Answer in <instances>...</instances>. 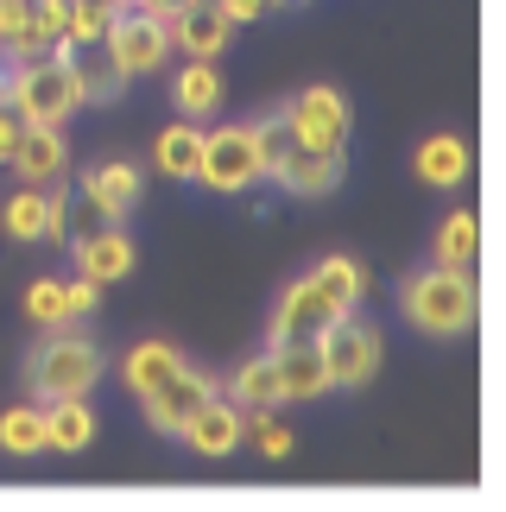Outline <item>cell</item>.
I'll return each mask as SVG.
<instances>
[{
  "label": "cell",
  "mask_w": 506,
  "mask_h": 512,
  "mask_svg": "<svg viewBox=\"0 0 506 512\" xmlns=\"http://www.w3.org/2000/svg\"><path fill=\"white\" fill-rule=\"evenodd\" d=\"M102 367H108V354L95 348L76 323L64 329H45V342L32 348V361H26V386L38 392V399H83V392L102 380Z\"/></svg>",
  "instance_id": "1"
},
{
  "label": "cell",
  "mask_w": 506,
  "mask_h": 512,
  "mask_svg": "<svg viewBox=\"0 0 506 512\" xmlns=\"http://www.w3.org/2000/svg\"><path fill=\"white\" fill-rule=\"evenodd\" d=\"M405 317H412L424 336H462L481 317V291L469 266H431L418 279H405Z\"/></svg>",
  "instance_id": "2"
},
{
  "label": "cell",
  "mask_w": 506,
  "mask_h": 512,
  "mask_svg": "<svg viewBox=\"0 0 506 512\" xmlns=\"http://www.w3.org/2000/svg\"><path fill=\"white\" fill-rule=\"evenodd\" d=\"M0 95H7V108H19V121H26V127H64L70 114L83 108V95H76L70 70L57 64V51H38V57L7 64Z\"/></svg>",
  "instance_id": "3"
},
{
  "label": "cell",
  "mask_w": 506,
  "mask_h": 512,
  "mask_svg": "<svg viewBox=\"0 0 506 512\" xmlns=\"http://www.w3.org/2000/svg\"><path fill=\"white\" fill-rule=\"evenodd\" d=\"M317 354H323V380L342 386V392H355V386H367L380 373V329L355 323V310H348V317H336L323 329Z\"/></svg>",
  "instance_id": "4"
},
{
  "label": "cell",
  "mask_w": 506,
  "mask_h": 512,
  "mask_svg": "<svg viewBox=\"0 0 506 512\" xmlns=\"http://www.w3.org/2000/svg\"><path fill=\"white\" fill-rule=\"evenodd\" d=\"M197 184L216 190V196H241L260 184V152H253V127H216L203 133V165H197Z\"/></svg>",
  "instance_id": "5"
},
{
  "label": "cell",
  "mask_w": 506,
  "mask_h": 512,
  "mask_svg": "<svg viewBox=\"0 0 506 512\" xmlns=\"http://www.w3.org/2000/svg\"><path fill=\"white\" fill-rule=\"evenodd\" d=\"M51 51H57V64L70 70V83H76V95H83V102H114V95L127 89L121 64H114L108 32H64Z\"/></svg>",
  "instance_id": "6"
},
{
  "label": "cell",
  "mask_w": 506,
  "mask_h": 512,
  "mask_svg": "<svg viewBox=\"0 0 506 512\" xmlns=\"http://www.w3.org/2000/svg\"><path fill=\"white\" fill-rule=\"evenodd\" d=\"M108 45H114V64H121V76L133 83V76H159L165 57H171V32L159 13H140V7H121L108 19Z\"/></svg>",
  "instance_id": "7"
},
{
  "label": "cell",
  "mask_w": 506,
  "mask_h": 512,
  "mask_svg": "<svg viewBox=\"0 0 506 512\" xmlns=\"http://www.w3.org/2000/svg\"><path fill=\"white\" fill-rule=\"evenodd\" d=\"M216 380L209 373H197V367H178V373H165L152 392H140V405H146V418H152V430H165V437H184V424L203 411V399H216Z\"/></svg>",
  "instance_id": "8"
},
{
  "label": "cell",
  "mask_w": 506,
  "mask_h": 512,
  "mask_svg": "<svg viewBox=\"0 0 506 512\" xmlns=\"http://www.w3.org/2000/svg\"><path fill=\"white\" fill-rule=\"evenodd\" d=\"M336 317H342V310L329 304V298H323V291L310 285V279H298V285H291L285 298H279V310H272V348L323 342V329L336 323Z\"/></svg>",
  "instance_id": "9"
},
{
  "label": "cell",
  "mask_w": 506,
  "mask_h": 512,
  "mask_svg": "<svg viewBox=\"0 0 506 512\" xmlns=\"http://www.w3.org/2000/svg\"><path fill=\"white\" fill-rule=\"evenodd\" d=\"M95 298H102V285L95 279H32V291H26V317L38 323V329H64V323H83L89 310H95Z\"/></svg>",
  "instance_id": "10"
},
{
  "label": "cell",
  "mask_w": 506,
  "mask_h": 512,
  "mask_svg": "<svg viewBox=\"0 0 506 512\" xmlns=\"http://www.w3.org/2000/svg\"><path fill=\"white\" fill-rule=\"evenodd\" d=\"M279 184L291 196H329L342 184V146H317V140H291V152L279 159Z\"/></svg>",
  "instance_id": "11"
},
{
  "label": "cell",
  "mask_w": 506,
  "mask_h": 512,
  "mask_svg": "<svg viewBox=\"0 0 506 512\" xmlns=\"http://www.w3.org/2000/svg\"><path fill=\"white\" fill-rule=\"evenodd\" d=\"M165 32H171V51H184V57H222L235 19H228L216 0H190V7H178L165 19Z\"/></svg>",
  "instance_id": "12"
},
{
  "label": "cell",
  "mask_w": 506,
  "mask_h": 512,
  "mask_svg": "<svg viewBox=\"0 0 506 512\" xmlns=\"http://www.w3.org/2000/svg\"><path fill=\"white\" fill-rule=\"evenodd\" d=\"M291 127H298V140H317V146H342L348 140V102L336 89H298L285 102Z\"/></svg>",
  "instance_id": "13"
},
{
  "label": "cell",
  "mask_w": 506,
  "mask_h": 512,
  "mask_svg": "<svg viewBox=\"0 0 506 512\" xmlns=\"http://www.w3.org/2000/svg\"><path fill=\"white\" fill-rule=\"evenodd\" d=\"M184 437H190V449L197 456H228V449H241L247 443V405H235V399H203V411L184 424Z\"/></svg>",
  "instance_id": "14"
},
{
  "label": "cell",
  "mask_w": 506,
  "mask_h": 512,
  "mask_svg": "<svg viewBox=\"0 0 506 512\" xmlns=\"http://www.w3.org/2000/svg\"><path fill=\"white\" fill-rule=\"evenodd\" d=\"M0 228L13 241H57V184H26L19 196H7Z\"/></svg>",
  "instance_id": "15"
},
{
  "label": "cell",
  "mask_w": 506,
  "mask_h": 512,
  "mask_svg": "<svg viewBox=\"0 0 506 512\" xmlns=\"http://www.w3.org/2000/svg\"><path fill=\"white\" fill-rule=\"evenodd\" d=\"M13 171L26 177V184H64V171H70L64 133L57 127H26V140H19V152H13Z\"/></svg>",
  "instance_id": "16"
},
{
  "label": "cell",
  "mask_w": 506,
  "mask_h": 512,
  "mask_svg": "<svg viewBox=\"0 0 506 512\" xmlns=\"http://www.w3.org/2000/svg\"><path fill=\"white\" fill-rule=\"evenodd\" d=\"M76 272L95 285H114V279H127L133 272V241L121 234V222H108L102 234H89L83 247H76Z\"/></svg>",
  "instance_id": "17"
},
{
  "label": "cell",
  "mask_w": 506,
  "mask_h": 512,
  "mask_svg": "<svg viewBox=\"0 0 506 512\" xmlns=\"http://www.w3.org/2000/svg\"><path fill=\"white\" fill-rule=\"evenodd\" d=\"M418 184H431V190H456L462 177H469V140H456V133H431V140L418 146Z\"/></svg>",
  "instance_id": "18"
},
{
  "label": "cell",
  "mask_w": 506,
  "mask_h": 512,
  "mask_svg": "<svg viewBox=\"0 0 506 512\" xmlns=\"http://www.w3.org/2000/svg\"><path fill=\"white\" fill-rule=\"evenodd\" d=\"M114 222V215L102 209V203H95V196L83 190V184H76V190H64V184H57V247H83L89 241V234H102Z\"/></svg>",
  "instance_id": "19"
},
{
  "label": "cell",
  "mask_w": 506,
  "mask_h": 512,
  "mask_svg": "<svg viewBox=\"0 0 506 512\" xmlns=\"http://www.w3.org/2000/svg\"><path fill=\"white\" fill-rule=\"evenodd\" d=\"M83 190L114 215V222H121V215H133V203H140V165H127V159L89 165V171H83Z\"/></svg>",
  "instance_id": "20"
},
{
  "label": "cell",
  "mask_w": 506,
  "mask_h": 512,
  "mask_svg": "<svg viewBox=\"0 0 506 512\" xmlns=\"http://www.w3.org/2000/svg\"><path fill=\"white\" fill-rule=\"evenodd\" d=\"M272 367H279V392H285V405H291V399H317V392H329L317 342H298V348H272Z\"/></svg>",
  "instance_id": "21"
},
{
  "label": "cell",
  "mask_w": 506,
  "mask_h": 512,
  "mask_svg": "<svg viewBox=\"0 0 506 512\" xmlns=\"http://www.w3.org/2000/svg\"><path fill=\"white\" fill-rule=\"evenodd\" d=\"M152 165L165 177H197L203 165V121H171L159 140H152Z\"/></svg>",
  "instance_id": "22"
},
{
  "label": "cell",
  "mask_w": 506,
  "mask_h": 512,
  "mask_svg": "<svg viewBox=\"0 0 506 512\" xmlns=\"http://www.w3.org/2000/svg\"><path fill=\"white\" fill-rule=\"evenodd\" d=\"M171 95H178V114H184V121H209V114L222 108V76H216V57H190Z\"/></svg>",
  "instance_id": "23"
},
{
  "label": "cell",
  "mask_w": 506,
  "mask_h": 512,
  "mask_svg": "<svg viewBox=\"0 0 506 512\" xmlns=\"http://www.w3.org/2000/svg\"><path fill=\"white\" fill-rule=\"evenodd\" d=\"M95 443V411L89 399H51L45 405V449H89Z\"/></svg>",
  "instance_id": "24"
},
{
  "label": "cell",
  "mask_w": 506,
  "mask_h": 512,
  "mask_svg": "<svg viewBox=\"0 0 506 512\" xmlns=\"http://www.w3.org/2000/svg\"><path fill=\"white\" fill-rule=\"evenodd\" d=\"M310 285H317L323 298H329V304H336L342 317H348V310H355V304L367 298V266H361V260H348V253H329V260H317Z\"/></svg>",
  "instance_id": "25"
},
{
  "label": "cell",
  "mask_w": 506,
  "mask_h": 512,
  "mask_svg": "<svg viewBox=\"0 0 506 512\" xmlns=\"http://www.w3.org/2000/svg\"><path fill=\"white\" fill-rule=\"evenodd\" d=\"M38 51H51V38L32 26V0H0V64H19Z\"/></svg>",
  "instance_id": "26"
},
{
  "label": "cell",
  "mask_w": 506,
  "mask_h": 512,
  "mask_svg": "<svg viewBox=\"0 0 506 512\" xmlns=\"http://www.w3.org/2000/svg\"><path fill=\"white\" fill-rule=\"evenodd\" d=\"M228 392H235V405L247 411H272V405H285V392H279V367H272V348L266 354H253V361L235 367V380H228Z\"/></svg>",
  "instance_id": "27"
},
{
  "label": "cell",
  "mask_w": 506,
  "mask_h": 512,
  "mask_svg": "<svg viewBox=\"0 0 506 512\" xmlns=\"http://www.w3.org/2000/svg\"><path fill=\"white\" fill-rule=\"evenodd\" d=\"M0 449L7 456H38L45 449V405H7L0 411Z\"/></svg>",
  "instance_id": "28"
},
{
  "label": "cell",
  "mask_w": 506,
  "mask_h": 512,
  "mask_svg": "<svg viewBox=\"0 0 506 512\" xmlns=\"http://www.w3.org/2000/svg\"><path fill=\"white\" fill-rule=\"evenodd\" d=\"M475 253H481V215L456 209L450 222L437 228V266H475Z\"/></svg>",
  "instance_id": "29"
},
{
  "label": "cell",
  "mask_w": 506,
  "mask_h": 512,
  "mask_svg": "<svg viewBox=\"0 0 506 512\" xmlns=\"http://www.w3.org/2000/svg\"><path fill=\"white\" fill-rule=\"evenodd\" d=\"M178 367H184V354L171 348V342H140V348H133L127 361H121V373H127V386H133V392H152V386L165 380V373H178Z\"/></svg>",
  "instance_id": "30"
},
{
  "label": "cell",
  "mask_w": 506,
  "mask_h": 512,
  "mask_svg": "<svg viewBox=\"0 0 506 512\" xmlns=\"http://www.w3.org/2000/svg\"><path fill=\"white\" fill-rule=\"evenodd\" d=\"M247 437H253V449H260L266 462H285L291 456V430L279 418H266V411H247Z\"/></svg>",
  "instance_id": "31"
},
{
  "label": "cell",
  "mask_w": 506,
  "mask_h": 512,
  "mask_svg": "<svg viewBox=\"0 0 506 512\" xmlns=\"http://www.w3.org/2000/svg\"><path fill=\"white\" fill-rule=\"evenodd\" d=\"M70 13H76V0H32V26L45 32L51 45H57V38L70 32Z\"/></svg>",
  "instance_id": "32"
},
{
  "label": "cell",
  "mask_w": 506,
  "mask_h": 512,
  "mask_svg": "<svg viewBox=\"0 0 506 512\" xmlns=\"http://www.w3.org/2000/svg\"><path fill=\"white\" fill-rule=\"evenodd\" d=\"M19 140H26V121H19V108H7V102H0V165H13Z\"/></svg>",
  "instance_id": "33"
},
{
  "label": "cell",
  "mask_w": 506,
  "mask_h": 512,
  "mask_svg": "<svg viewBox=\"0 0 506 512\" xmlns=\"http://www.w3.org/2000/svg\"><path fill=\"white\" fill-rule=\"evenodd\" d=\"M216 7L235 19V26H253V19H266V13H272V0H216Z\"/></svg>",
  "instance_id": "34"
},
{
  "label": "cell",
  "mask_w": 506,
  "mask_h": 512,
  "mask_svg": "<svg viewBox=\"0 0 506 512\" xmlns=\"http://www.w3.org/2000/svg\"><path fill=\"white\" fill-rule=\"evenodd\" d=\"M127 7H140V13H159V19H171L178 7H190V0H127Z\"/></svg>",
  "instance_id": "35"
},
{
  "label": "cell",
  "mask_w": 506,
  "mask_h": 512,
  "mask_svg": "<svg viewBox=\"0 0 506 512\" xmlns=\"http://www.w3.org/2000/svg\"><path fill=\"white\" fill-rule=\"evenodd\" d=\"M95 7H108V13H121V7H127V0H95Z\"/></svg>",
  "instance_id": "36"
},
{
  "label": "cell",
  "mask_w": 506,
  "mask_h": 512,
  "mask_svg": "<svg viewBox=\"0 0 506 512\" xmlns=\"http://www.w3.org/2000/svg\"><path fill=\"white\" fill-rule=\"evenodd\" d=\"M272 7H285V0H272Z\"/></svg>",
  "instance_id": "37"
}]
</instances>
